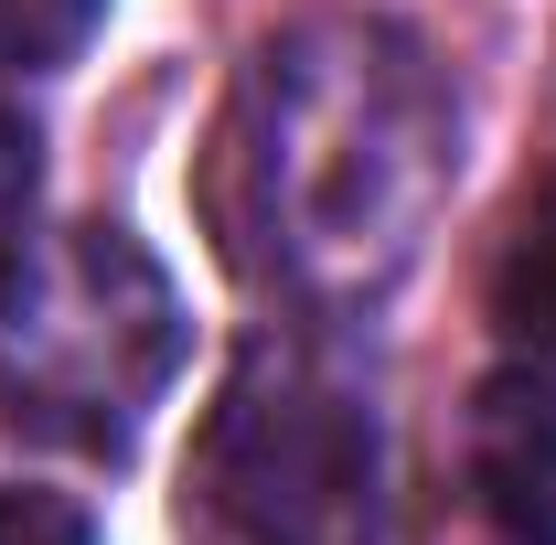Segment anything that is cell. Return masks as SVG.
<instances>
[{
    "instance_id": "cell-1",
    "label": "cell",
    "mask_w": 556,
    "mask_h": 545,
    "mask_svg": "<svg viewBox=\"0 0 556 545\" xmlns=\"http://www.w3.org/2000/svg\"><path fill=\"white\" fill-rule=\"evenodd\" d=\"M460 172V107L396 22H300L214 129L225 257L311 310L396 289Z\"/></svg>"
},
{
    "instance_id": "cell-2",
    "label": "cell",
    "mask_w": 556,
    "mask_h": 545,
    "mask_svg": "<svg viewBox=\"0 0 556 545\" xmlns=\"http://www.w3.org/2000/svg\"><path fill=\"white\" fill-rule=\"evenodd\" d=\"M182 375V289L129 225L0 246V428L54 460H129Z\"/></svg>"
},
{
    "instance_id": "cell-3",
    "label": "cell",
    "mask_w": 556,
    "mask_h": 545,
    "mask_svg": "<svg viewBox=\"0 0 556 545\" xmlns=\"http://www.w3.org/2000/svg\"><path fill=\"white\" fill-rule=\"evenodd\" d=\"M182 545H386V417L311 321L225 364L182 460Z\"/></svg>"
},
{
    "instance_id": "cell-4",
    "label": "cell",
    "mask_w": 556,
    "mask_h": 545,
    "mask_svg": "<svg viewBox=\"0 0 556 545\" xmlns=\"http://www.w3.org/2000/svg\"><path fill=\"white\" fill-rule=\"evenodd\" d=\"M460 460H471L482 514L514 545H556V364H503L471 396Z\"/></svg>"
},
{
    "instance_id": "cell-5",
    "label": "cell",
    "mask_w": 556,
    "mask_h": 545,
    "mask_svg": "<svg viewBox=\"0 0 556 545\" xmlns=\"http://www.w3.org/2000/svg\"><path fill=\"white\" fill-rule=\"evenodd\" d=\"M492 332L525 364H556V182H535L492 246Z\"/></svg>"
},
{
    "instance_id": "cell-6",
    "label": "cell",
    "mask_w": 556,
    "mask_h": 545,
    "mask_svg": "<svg viewBox=\"0 0 556 545\" xmlns=\"http://www.w3.org/2000/svg\"><path fill=\"white\" fill-rule=\"evenodd\" d=\"M108 0H0V75H54L86 54Z\"/></svg>"
},
{
    "instance_id": "cell-7",
    "label": "cell",
    "mask_w": 556,
    "mask_h": 545,
    "mask_svg": "<svg viewBox=\"0 0 556 545\" xmlns=\"http://www.w3.org/2000/svg\"><path fill=\"white\" fill-rule=\"evenodd\" d=\"M33 182H43V139H33V118L0 97V246L22 236V214H33Z\"/></svg>"
},
{
    "instance_id": "cell-8",
    "label": "cell",
    "mask_w": 556,
    "mask_h": 545,
    "mask_svg": "<svg viewBox=\"0 0 556 545\" xmlns=\"http://www.w3.org/2000/svg\"><path fill=\"white\" fill-rule=\"evenodd\" d=\"M0 545H97V524L65 492H0Z\"/></svg>"
}]
</instances>
